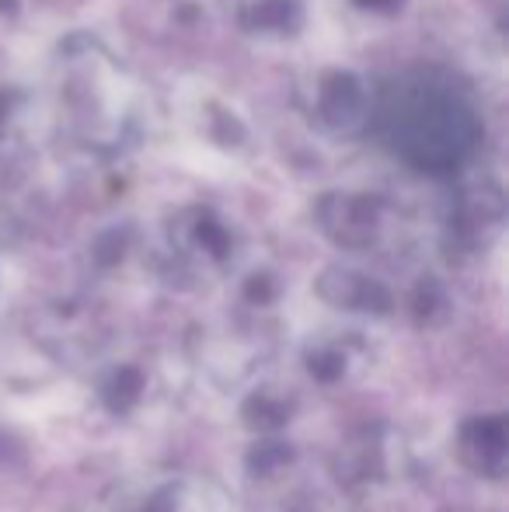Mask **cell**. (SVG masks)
I'll return each mask as SVG.
<instances>
[{
    "label": "cell",
    "mask_w": 509,
    "mask_h": 512,
    "mask_svg": "<svg viewBox=\"0 0 509 512\" xmlns=\"http://www.w3.org/2000/svg\"><path fill=\"white\" fill-rule=\"evenodd\" d=\"M461 460L482 478H503L509 464V432L503 415H475L461 425Z\"/></svg>",
    "instance_id": "7a4b0ae2"
},
{
    "label": "cell",
    "mask_w": 509,
    "mask_h": 512,
    "mask_svg": "<svg viewBox=\"0 0 509 512\" xmlns=\"http://www.w3.org/2000/svg\"><path fill=\"white\" fill-rule=\"evenodd\" d=\"M332 467L342 488L367 492V488L398 481L412 467V453L405 450V439L391 425H363L339 446Z\"/></svg>",
    "instance_id": "6da1fadb"
},
{
    "label": "cell",
    "mask_w": 509,
    "mask_h": 512,
    "mask_svg": "<svg viewBox=\"0 0 509 512\" xmlns=\"http://www.w3.org/2000/svg\"><path fill=\"white\" fill-rule=\"evenodd\" d=\"M297 460V450L293 443L283 436V432H272V436H255V446L248 453V471L258 481H272L279 474H286Z\"/></svg>",
    "instance_id": "8992f818"
},
{
    "label": "cell",
    "mask_w": 509,
    "mask_h": 512,
    "mask_svg": "<svg viewBox=\"0 0 509 512\" xmlns=\"http://www.w3.org/2000/svg\"><path fill=\"white\" fill-rule=\"evenodd\" d=\"M126 512H227L217 488L196 478H168L143 492Z\"/></svg>",
    "instance_id": "3957f363"
},
{
    "label": "cell",
    "mask_w": 509,
    "mask_h": 512,
    "mask_svg": "<svg viewBox=\"0 0 509 512\" xmlns=\"http://www.w3.org/2000/svg\"><path fill=\"white\" fill-rule=\"evenodd\" d=\"M241 418H245V425L255 432V436L286 432V425H290V418H293V401L283 398L279 391H269V387H265V391H258L248 398Z\"/></svg>",
    "instance_id": "5b68a950"
},
{
    "label": "cell",
    "mask_w": 509,
    "mask_h": 512,
    "mask_svg": "<svg viewBox=\"0 0 509 512\" xmlns=\"http://www.w3.org/2000/svg\"><path fill=\"white\" fill-rule=\"evenodd\" d=\"M356 370H360L356 366V349L346 342H325L307 352V373L318 384H339V380L353 377Z\"/></svg>",
    "instance_id": "52a82bcc"
},
{
    "label": "cell",
    "mask_w": 509,
    "mask_h": 512,
    "mask_svg": "<svg viewBox=\"0 0 509 512\" xmlns=\"http://www.w3.org/2000/svg\"><path fill=\"white\" fill-rule=\"evenodd\" d=\"M95 391H98V401H102L109 411H133L143 405L147 398V373L133 363H119V366H109V370L98 373L95 380Z\"/></svg>",
    "instance_id": "277c9868"
}]
</instances>
